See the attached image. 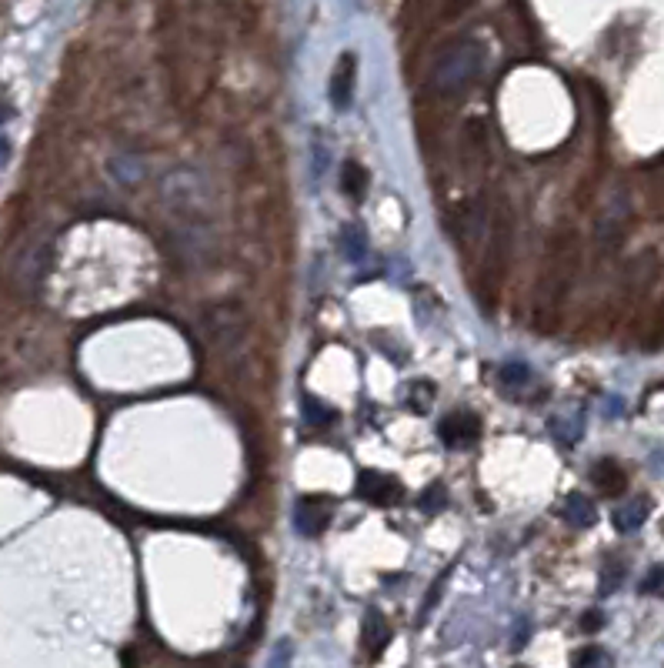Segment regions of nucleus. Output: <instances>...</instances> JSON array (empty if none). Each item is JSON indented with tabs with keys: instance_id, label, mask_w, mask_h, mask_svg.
<instances>
[{
	"instance_id": "f257e3e1",
	"label": "nucleus",
	"mask_w": 664,
	"mask_h": 668,
	"mask_svg": "<svg viewBox=\"0 0 664 668\" xmlns=\"http://www.w3.org/2000/svg\"><path fill=\"white\" fill-rule=\"evenodd\" d=\"M161 197L174 221V244L184 261H204L214 250V191L201 167L180 164L161 181Z\"/></svg>"
},
{
	"instance_id": "f03ea898",
	"label": "nucleus",
	"mask_w": 664,
	"mask_h": 668,
	"mask_svg": "<svg viewBox=\"0 0 664 668\" xmlns=\"http://www.w3.org/2000/svg\"><path fill=\"white\" fill-rule=\"evenodd\" d=\"M485 70V47L478 41L447 44L431 64V87L438 94H461L481 77Z\"/></svg>"
},
{
	"instance_id": "7ed1b4c3",
	"label": "nucleus",
	"mask_w": 664,
	"mask_h": 668,
	"mask_svg": "<svg viewBox=\"0 0 664 668\" xmlns=\"http://www.w3.org/2000/svg\"><path fill=\"white\" fill-rule=\"evenodd\" d=\"M201 328H204L208 341L217 351H234L244 345V334H248V314H244V307L234 305V301H217V305L204 307Z\"/></svg>"
},
{
	"instance_id": "20e7f679",
	"label": "nucleus",
	"mask_w": 664,
	"mask_h": 668,
	"mask_svg": "<svg viewBox=\"0 0 664 668\" xmlns=\"http://www.w3.org/2000/svg\"><path fill=\"white\" fill-rule=\"evenodd\" d=\"M334 505L331 498H320V495H304V498L294 505V529L304 538H314L320 531L331 525Z\"/></svg>"
},
{
	"instance_id": "39448f33",
	"label": "nucleus",
	"mask_w": 664,
	"mask_h": 668,
	"mask_svg": "<svg viewBox=\"0 0 664 668\" xmlns=\"http://www.w3.org/2000/svg\"><path fill=\"white\" fill-rule=\"evenodd\" d=\"M358 495L364 501H371V505H377V508H391V505H398L401 501V485H398V478H391V474H381V472H360L358 478Z\"/></svg>"
},
{
	"instance_id": "423d86ee",
	"label": "nucleus",
	"mask_w": 664,
	"mask_h": 668,
	"mask_svg": "<svg viewBox=\"0 0 664 668\" xmlns=\"http://www.w3.org/2000/svg\"><path fill=\"white\" fill-rule=\"evenodd\" d=\"M354 68H358L354 54H341L334 64L331 84H328V98H331L334 111H347L354 100Z\"/></svg>"
},
{
	"instance_id": "0eeeda50",
	"label": "nucleus",
	"mask_w": 664,
	"mask_h": 668,
	"mask_svg": "<svg viewBox=\"0 0 664 668\" xmlns=\"http://www.w3.org/2000/svg\"><path fill=\"white\" fill-rule=\"evenodd\" d=\"M438 434H441V441L447 448H468L478 441V434H481V421L470 415V411H457V415H447L441 421V428H438Z\"/></svg>"
},
{
	"instance_id": "6e6552de",
	"label": "nucleus",
	"mask_w": 664,
	"mask_h": 668,
	"mask_svg": "<svg viewBox=\"0 0 664 668\" xmlns=\"http://www.w3.org/2000/svg\"><path fill=\"white\" fill-rule=\"evenodd\" d=\"M624 224H628V201L621 197H614L608 208H605V214H601V221H597V241L601 244H618L624 235Z\"/></svg>"
},
{
	"instance_id": "1a4fd4ad",
	"label": "nucleus",
	"mask_w": 664,
	"mask_h": 668,
	"mask_svg": "<svg viewBox=\"0 0 664 668\" xmlns=\"http://www.w3.org/2000/svg\"><path fill=\"white\" fill-rule=\"evenodd\" d=\"M561 518H565L571 529H591L597 521V512H595V505H591V498H584L581 491H574V495H567L565 505H561Z\"/></svg>"
},
{
	"instance_id": "9d476101",
	"label": "nucleus",
	"mask_w": 664,
	"mask_h": 668,
	"mask_svg": "<svg viewBox=\"0 0 664 668\" xmlns=\"http://www.w3.org/2000/svg\"><path fill=\"white\" fill-rule=\"evenodd\" d=\"M591 478H595V485L601 495H608V498H614V495H621L624 488H628V478H624V472L618 468V461H597L595 472H591Z\"/></svg>"
},
{
	"instance_id": "9b49d317",
	"label": "nucleus",
	"mask_w": 664,
	"mask_h": 668,
	"mask_svg": "<svg viewBox=\"0 0 664 668\" xmlns=\"http://www.w3.org/2000/svg\"><path fill=\"white\" fill-rule=\"evenodd\" d=\"M648 501L644 498H635V501H624V505H618L614 508V529L618 531H624V535H631V531H637L644 521H648Z\"/></svg>"
},
{
	"instance_id": "f8f14e48",
	"label": "nucleus",
	"mask_w": 664,
	"mask_h": 668,
	"mask_svg": "<svg viewBox=\"0 0 664 668\" xmlns=\"http://www.w3.org/2000/svg\"><path fill=\"white\" fill-rule=\"evenodd\" d=\"M368 171H364V164H358V161H347L344 171H341V187H344V195L351 197V201H360V197L368 195Z\"/></svg>"
},
{
	"instance_id": "ddd939ff",
	"label": "nucleus",
	"mask_w": 664,
	"mask_h": 668,
	"mask_svg": "<svg viewBox=\"0 0 664 668\" xmlns=\"http://www.w3.org/2000/svg\"><path fill=\"white\" fill-rule=\"evenodd\" d=\"M388 639H391L388 622H384L377 612H371L368 618H364V645H368V652L381 655L384 652V645H388Z\"/></svg>"
},
{
	"instance_id": "4468645a",
	"label": "nucleus",
	"mask_w": 664,
	"mask_h": 668,
	"mask_svg": "<svg viewBox=\"0 0 664 668\" xmlns=\"http://www.w3.org/2000/svg\"><path fill=\"white\" fill-rule=\"evenodd\" d=\"M608 662L611 658L601 645H584L581 652H574V658H571L574 668H608Z\"/></svg>"
},
{
	"instance_id": "2eb2a0df",
	"label": "nucleus",
	"mask_w": 664,
	"mask_h": 668,
	"mask_svg": "<svg viewBox=\"0 0 664 668\" xmlns=\"http://www.w3.org/2000/svg\"><path fill=\"white\" fill-rule=\"evenodd\" d=\"M344 254L354 261V265L368 258V237H364L360 227H351V224L344 227Z\"/></svg>"
},
{
	"instance_id": "dca6fc26",
	"label": "nucleus",
	"mask_w": 664,
	"mask_h": 668,
	"mask_svg": "<svg viewBox=\"0 0 664 668\" xmlns=\"http://www.w3.org/2000/svg\"><path fill=\"white\" fill-rule=\"evenodd\" d=\"M324 171H328V144L320 140V134H314V138H311V178L320 181Z\"/></svg>"
},
{
	"instance_id": "f3484780",
	"label": "nucleus",
	"mask_w": 664,
	"mask_h": 668,
	"mask_svg": "<svg viewBox=\"0 0 664 668\" xmlns=\"http://www.w3.org/2000/svg\"><path fill=\"white\" fill-rule=\"evenodd\" d=\"M501 381L511 385V388H521V385L531 381V368H527V364H518V362L504 364V368H501Z\"/></svg>"
},
{
	"instance_id": "a211bd4d",
	"label": "nucleus",
	"mask_w": 664,
	"mask_h": 668,
	"mask_svg": "<svg viewBox=\"0 0 664 668\" xmlns=\"http://www.w3.org/2000/svg\"><path fill=\"white\" fill-rule=\"evenodd\" d=\"M641 595H664V565H654L641 578Z\"/></svg>"
},
{
	"instance_id": "6ab92c4d",
	"label": "nucleus",
	"mask_w": 664,
	"mask_h": 668,
	"mask_svg": "<svg viewBox=\"0 0 664 668\" xmlns=\"http://www.w3.org/2000/svg\"><path fill=\"white\" fill-rule=\"evenodd\" d=\"M621 578H624L621 561H608V565H605V571H601V592H605V595H611V592L618 588V582H621Z\"/></svg>"
},
{
	"instance_id": "aec40b11",
	"label": "nucleus",
	"mask_w": 664,
	"mask_h": 668,
	"mask_svg": "<svg viewBox=\"0 0 664 668\" xmlns=\"http://www.w3.org/2000/svg\"><path fill=\"white\" fill-rule=\"evenodd\" d=\"M301 408H304L307 425H324V421L331 418V411H328L324 404H318V398H311V394L304 398V404H301Z\"/></svg>"
},
{
	"instance_id": "412c9836",
	"label": "nucleus",
	"mask_w": 664,
	"mask_h": 668,
	"mask_svg": "<svg viewBox=\"0 0 664 668\" xmlns=\"http://www.w3.org/2000/svg\"><path fill=\"white\" fill-rule=\"evenodd\" d=\"M291 658H294L291 641L281 639L274 648H271V662H267V668H291Z\"/></svg>"
},
{
	"instance_id": "4be33fe9",
	"label": "nucleus",
	"mask_w": 664,
	"mask_h": 668,
	"mask_svg": "<svg viewBox=\"0 0 664 668\" xmlns=\"http://www.w3.org/2000/svg\"><path fill=\"white\" fill-rule=\"evenodd\" d=\"M444 501H447V498H444V488L434 485V488H428V491L421 495V508H424V512H441Z\"/></svg>"
},
{
	"instance_id": "5701e85b",
	"label": "nucleus",
	"mask_w": 664,
	"mask_h": 668,
	"mask_svg": "<svg viewBox=\"0 0 664 668\" xmlns=\"http://www.w3.org/2000/svg\"><path fill=\"white\" fill-rule=\"evenodd\" d=\"M415 391H424V394H434V385H424V381H417V385H407V394H415ZM428 398H411L407 402V408L411 411H428Z\"/></svg>"
},
{
	"instance_id": "b1692460",
	"label": "nucleus",
	"mask_w": 664,
	"mask_h": 668,
	"mask_svg": "<svg viewBox=\"0 0 664 668\" xmlns=\"http://www.w3.org/2000/svg\"><path fill=\"white\" fill-rule=\"evenodd\" d=\"M601 625H605V618H601L597 612H595V615H584V622H581L584 632H597Z\"/></svg>"
},
{
	"instance_id": "393cba45",
	"label": "nucleus",
	"mask_w": 664,
	"mask_h": 668,
	"mask_svg": "<svg viewBox=\"0 0 664 668\" xmlns=\"http://www.w3.org/2000/svg\"><path fill=\"white\" fill-rule=\"evenodd\" d=\"M7 157H11V140L0 134V167L7 164Z\"/></svg>"
}]
</instances>
